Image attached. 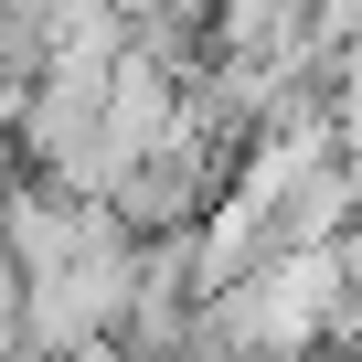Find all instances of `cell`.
<instances>
[{
    "label": "cell",
    "mask_w": 362,
    "mask_h": 362,
    "mask_svg": "<svg viewBox=\"0 0 362 362\" xmlns=\"http://www.w3.org/2000/svg\"><path fill=\"white\" fill-rule=\"evenodd\" d=\"M11 330H22V267H11V245H0V351H11Z\"/></svg>",
    "instance_id": "obj_1"
}]
</instances>
